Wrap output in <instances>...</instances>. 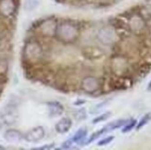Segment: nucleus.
<instances>
[{
  "mask_svg": "<svg viewBox=\"0 0 151 150\" xmlns=\"http://www.w3.org/2000/svg\"><path fill=\"white\" fill-rule=\"evenodd\" d=\"M58 24L55 19H47L44 21L40 25V30L44 36L51 37L56 34Z\"/></svg>",
  "mask_w": 151,
  "mask_h": 150,
  "instance_id": "1a4fd4ad",
  "label": "nucleus"
},
{
  "mask_svg": "<svg viewBox=\"0 0 151 150\" xmlns=\"http://www.w3.org/2000/svg\"><path fill=\"white\" fill-rule=\"evenodd\" d=\"M71 126H73L71 120L68 118V117H64V118L60 119L57 122L55 128L58 133H66L70 130Z\"/></svg>",
  "mask_w": 151,
  "mask_h": 150,
  "instance_id": "9b49d317",
  "label": "nucleus"
},
{
  "mask_svg": "<svg viewBox=\"0 0 151 150\" xmlns=\"http://www.w3.org/2000/svg\"><path fill=\"white\" fill-rule=\"evenodd\" d=\"M110 68L114 74L122 75L128 70L127 60L122 56H116L111 60Z\"/></svg>",
  "mask_w": 151,
  "mask_h": 150,
  "instance_id": "423d86ee",
  "label": "nucleus"
},
{
  "mask_svg": "<svg viewBox=\"0 0 151 150\" xmlns=\"http://www.w3.org/2000/svg\"><path fill=\"white\" fill-rule=\"evenodd\" d=\"M4 149H5V147H4L3 146L0 145V150H4Z\"/></svg>",
  "mask_w": 151,
  "mask_h": 150,
  "instance_id": "b1692460",
  "label": "nucleus"
},
{
  "mask_svg": "<svg viewBox=\"0 0 151 150\" xmlns=\"http://www.w3.org/2000/svg\"><path fill=\"white\" fill-rule=\"evenodd\" d=\"M45 129L42 126H36L31 129L23 136V139L28 143H37L45 137Z\"/></svg>",
  "mask_w": 151,
  "mask_h": 150,
  "instance_id": "0eeeda50",
  "label": "nucleus"
},
{
  "mask_svg": "<svg viewBox=\"0 0 151 150\" xmlns=\"http://www.w3.org/2000/svg\"><path fill=\"white\" fill-rule=\"evenodd\" d=\"M2 41H3V34L0 32V44H2Z\"/></svg>",
  "mask_w": 151,
  "mask_h": 150,
  "instance_id": "4be33fe9",
  "label": "nucleus"
},
{
  "mask_svg": "<svg viewBox=\"0 0 151 150\" xmlns=\"http://www.w3.org/2000/svg\"><path fill=\"white\" fill-rule=\"evenodd\" d=\"M136 124V121L135 120H133L132 121H130L129 123H126V126L122 129V133H127V132H130L131 130H132Z\"/></svg>",
  "mask_w": 151,
  "mask_h": 150,
  "instance_id": "6ab92c4d",
  "label": "nucleus"
},
{
  "mask_svg": "<svg viewBox=\"0 0 151 150\" xmlns=\"http://www.w3.org/2000/svg\"><path fill=\"white\" fill-rule=\"evenodd\" d=\"M117 34L113 27L105 26L97 32V40L104 45H111L116 42Z\"/></svg>",
  "mask_w": 151,
  "mask_h": 150,
  "instance_id": "7ed1b4c3",
  "label": "nucleus"
},
{
  "mask_svg": "<svg viewBox=\"0 0 151 150\" xmlns=\"http://www.w3.org/2000/svg\"><path fill=\"white\" fill-rule=\"evenodd\" d=\"M111 113L110 112H106V113H104L100 116H97L96 119L93 120V123H95V124H96V123L98 122H100V121H106L108 120L109 117H110Z\"/></svg>",
  "mask_w": 151,
  "mask_h": 150,
  "instance_id": "f3484780",
  "label": "nucleus"
},
{
  "mask_svg": "<svg viewBox=\"0 0 151 150\" xmlns=\"http://www.w3.org/2000/svg\"><path fill=\"white\" fill-rule=\"evenodd\" d=\"M75 118L77 121H83L86 119V113H85V110L83 108L79 109L78 111L75 113Z\"/></svg>",
  "mask_w": 151,
  "mask_h": 150,
  "instance_id": "a211bd4d",
  "label": "nucleus"
},
{
  "mask_svg": "<svg viewBox=\"0 0 151 150\" xmlns=\"http://www.w3.org/2000/svg\"><path fill=\"white\" fill-rule=\"evenodd\" d=\"M126 122H127V121H125V120H118V121H112V122L109 123L108 125L105 126L103 129L99 130V132H100L101 134L105 133H108V132H111V131H113V130H115L117 128H120L122 125L126 124Z\"/></svg>",
  "mask_w": 151,
  "mask_h": 150,
  "instance_id": "4468645a",
  "label": "nucleus"
},
{
  "mask_svg": "<svg viewBox=\"0 0 151 150\" xmlns=\"http://www.w3.org/2000/svg\"><path fill=\"white\" fill-rule=\"evenodd\" d=\"M81 87L87 94H95L99 91L101 88V83L100 80L97 77L93 75H88L85 76L82 83H81Z\"/></svg>",
  "mask_w": 151,
  "mask_h": 150,
  "instance_id": "20e7f679",
  "label": "nucleus"
},
{
  "mask_svg": "<svg viewBox=\"0 0 151 150\" xmlns=\"http://www.w3.org/2000/svg\"><path fill=\"white\" fill-rule=\"evenodd\" d=\"M16 11V4L14 0H0V14L3 17L9 18Z\"/></svg>",
  "mask_w": 151,
  "mask_h": 150,
  "instance_id": "6e6552de",
  "label": "nucleus"
},
{
  "mask_svg": "<svg viewBox=\"0 0 151 150\" xmlns=\"http://www.w3.org/2000/svg\"><path fill=\"white\" fill-rule=\"evenodd\" d=\"M130 29L132 30L134 32H142L145 28V21L144 19L139 16V15H134L130 19V22H129Z\"/></svg>",
  "mask_w": 151,
  "mask_h": 150,
  "instance_id": "9d476101",
  "label": "nucleus"
},
{
  "mask_svg": "<svg viewBox=\"0 0 151 150\" xmlns=\"http://www.w3.org/2000/svg\"><path fill=\"white\" fill-rule=\"evenodd\" d=\"M86 134H87V129L86 128H80L75 133V134L73 136V138H71L70 140H71V142H73V143L82 142L85 138Z\"/></svg>",
  "mask_w": 151,
  "mask_h": 150,
  "instance_id": "2eb2a0df",
  "label": "nucleus"
},
{
  "mask_svg": "<svg viewBox=\"0 0 151 150\" xmlns=\"http://www.w3.org/2000/svg\"><path fill=\"white\" fill-rule=\"evenodd\" d=\"M80 35L79 28L70 22H65L58 25L55 36L58 41L65 44H70L75 42Z\"/></svg>",
  "mask_w": 151,
  "mask_h": 150,
  "instance_id": "f257e3e1",
  "label": "nucleus"
},
{
  "mask_svg": "<svg viewBox=\"0 0 151 150\" xmlns=\"http://www.w3.org/2000/svg\"><path fill=\"white\" fill-rule=\"evenodd\" d=\"M18 109L17 107L12 105V104H8L6 105L0 111V118L6 123V124H13L18 120Z\"/></svg>",
  "mask_w": 151,
  "mask_h": 150,
  "instance_id": "39448f33",
  "label": "nucleus"
},
{
  "mask_svg": "<svg viewBox=\"0 0 151 150\" xmlns=\"http://www.w3.org/2000/svg\"><path fill=\"white\" fill-rule=\"evenodd\" d=\"M4 138L9 143H18L22 139V134L17 130L10 129L4 133Z\"/></svg>",
  "mask_w": 151,
  "mask_h": 150,
  "instance_id": "ddd939ff",
  "label": "nucleus"
},
{
  "mask_svg": "<svg viewBox=\"0 0 151 150\" xmlns=\"http://www.w3.org/2000/svg\"><path fill=\"white\" fill-rule=\"evenodd\" d=\"M147 90H148V91H151V81H150V83H149V84H148Z\"/></svg>",
  "mask_w": 151,
  "mask_h": 150,
  "instance_id": "5701e85b",
  "label": "nucleus"
},
{
  "mask_svg": "<svg viewBox=\"0 0 151 150\" xmlns=\"http://www.w3.org/2000/svg\"><path fill=\"white\" fill-rule=\"evenodd\" d=\"M48 107V111H49V115L50 117H58L61 116L64 112V107L62 106V104L58 102V101H51L48 102L47 104Z\"/></svg>",
  "mask_w": 151,
  "mask_h": 150,
  "instance_id": "f8f14e48",
  "label": "nucleus"
},
{
  "mask_svg": "<svg viewBox=\"0 0 151 150\" xmlns=\"http://www.w3.org/2000/svg\"><path fill=\"white\" fill-rule=\"evenodd\" d=\"M114 139V136H109V137H105L103 138L102 140H100L98 142V146H106V145H109V143Z\"/></svg>",
  "mask_w": 151,
  "mask_h": 150,
  "instance_id": "aec40b11",
  "label": "nucleus"
},
{
  "mask_svg": "<svg viewBox=\"0 0 151 150\" xmlns=\"http://www.w3.org/2000/svg\"><path fill=\"white\" fill-rule=\"evenodd\" d=\"M151 120V114L150 113H148V114H146L145 116L143 117V118L140 120V121L138 122V124H137V127H136V129L137 130H139V129H141L142 127H144L145 126L147 123H148V121Z\"/></svg>",
  "mask_w": 151,
  "mask_h": 150,
  "instance_id": "dca6fc26",
  "label": "nucleus"
},
{
  "mask_svg": "<svg viewBox=\"0 0 151 150\" xmlns=\"http://www.w3.org/2000/svg\"><path fill=\"white\" fill-rule=\"evenodd\" d=\"M55 146L54 143H52V144H49V145H45L44 146H41V147H35V148H32L34 150H45V149H51L53 148Z\"/></svg>",
  "mask_w": 151,
  "mask_h": 150,
  "instance_id": "412c9836",
  "label": "nucleus"
},
{
  "mask_svg": "<svg viewBox=\"0 0 151 150\" xmlns=\"http://www.w3.org/2000/svg\"><path fill=\"white\" fill-rule=\"evenodd\" d=\"M24 57L26 60L32 64H35L39 62L43 57V48L40 43L32 40L25 44L23 50Z\"/></svg>",
  "mask_w": 151,
  "mask_h": 150,
  "instance_id": "f03ea898",
  "label": "nucleus"
}]
</instances>
